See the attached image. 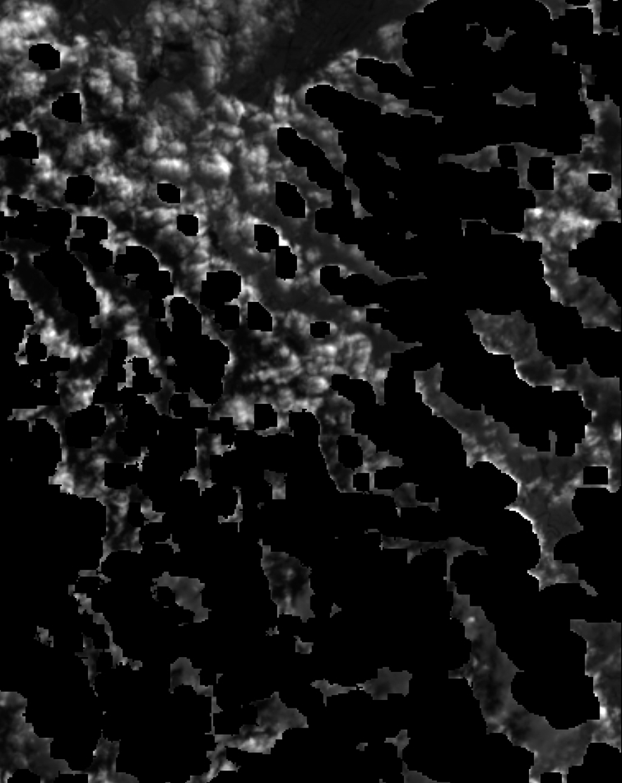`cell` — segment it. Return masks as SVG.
Returning <instances> with one entry per match:
<instances>
[{"mask_svg":"<svg viewBox=\"0 0 622 783\" xmlns=\"http://www.w3.org/2000/svg\"><path fill=\"white\" fill-rule=\"evenodd\" d=\"M29 57L34 64L43 70L59 69L61 53L50 43H38L29 50Z\"/></svg>","mask_w":622,"mask_h":783,"instance_id":"cell-4","label":"cell"},{"mask_svg":"<svg viewBox=\"0 0 622 783\" xmlns=\"http://www.w3.org/2000/svg\"><path fill=\"white\" fill-rule=\"evenodd\" d=\"M95 182L87 176L71 177L67 181V193L75 201H84L94 196Z\"/></svg>","mask_w":622,"mask_h":783,"instance_id":"cell-9","label":"cell"},{"mask_svg":"<svg viewBox=\"0 0 622 783\" xmlns=\"http://www.w3.org/2000/svg\"><path fill=\"white\" fill-rule=\"evenodd\" d=\"M215 322L222 331L236 330L240 327L241 310L236 305H225L215 310Z\"/></svg>","mask_w":622,"mask_h":783,"instance_id":"cell-10","label":"cell"},{"mask_svg":"<svg viewBox=\"0 0 622 783\" xmlns=\"http://www.w3.org/2000/svg\"><path fill=\"white\" fill-rule=\"evenodd\" d=\"M158 196L163 203L167 204H179L182 203L181 189L169 183L158 184L157 187Z\"/></svg>","mask_w":622,"mask_h":783,"instance_id":"cell-13","label":"cell"},{"mask_svg":"<svg viewBox=\"0 0 622 783\" xmlns=\"http://www.w3.org/2000/svg\"><path fill=\"white\" fill-rule=\"evenodd\" d=\"M255 420L257 426L264 429L275 426L278 422V414L270 405H259L255 409Z\"/></svg>","mask_w":622,"mask_h":783,"instance_id":"cell-11","label":"cell"},{"mask_svg":"<svg viewBox=\"0 0 622 783\" xmlns=\"http://www.w3.org/2000/svg\"><path fill=\"white\" fill-rule=\"evenodd\" d=\"M177 228L186 237H196L199 232V218L193 214H179L177 218Z\"/></svg>","mask_w":622,"mask_h":783,"instance_id":"cell-12","label":"cell"},{"mask_svg":"<svg viewBox=\"0 0 622 783\" xmlns=\"http://www.w3.org/2000/svg\"><path fill=\"white\" fill-rule=\"evenodd\" d=\"M255 249L260 254H270L280 246V236L274 227L268 224H255L254 226Z\"/></svg>","mask_w":622,"mask_h":783,"instance_id":"cell-8","label":"cell"},{"mask_svg":"<svg viewBox=\"0 0 622 783\" xmlns=\"http://www.w3.org/2000/svg\"><path fill=\"white\" fill-rule=\"evenodd\" d=\"M339 279L340 272L337 266H325L320 270V284L330 293L337 289Z\"/></svg>","mask_w":622,"mask_h":783,"instance_id":"cell-14","label":"cell"},{"mask_svg":"<svg viewBox=\"0 0 622 783\" xmlns=\"http://www.w3.org/2000/svg\"><path fill=\"white\" fill-rule=\"evenodd\" d=\"M77 229L84 233L86 239L101 241L108 239V222L100 217H79L76 221Z\"/></svg>","mask_w":622,"mask_h":783,"instance_id":"cell-7","label":"cell"},{"mask_svg":"<svg viewBox=\"0 0 622 783\" xmlns=\"http://www.w3.org/2000/svg\"><path fill=\"white\" fill-rule=\"evenodd\" d=\"M52 114L58 119L69 123L82 121V109L81 96L77 94L62 95L52 104Z\"/></svg>","mask_w":622,"mask_h":783,"instance_id":"cell-3","label":"cell"},{"mask_svg":"<svg viewBox=\"0 0 622 783\" xmlns=\"http://www.w3.org/2000/svg\"><path fill=\"white\" fill-rule=\"evenodd\" d=\"M247 324L250 330L270 333L274 328V319L263 305L250 301L247 305Z\"/></svg>","mask_w":622,"mask_h":783,"instance_id":"cell-6","label":"cell"},{"mask_svg":"<svg viewBox=\"0 0 622 783\" xmlns=\"http://www.w3.org/2000/svg\"><path fill=\"white\" fill-rule=\"evenodd\" d=\"M330 333V325L326 322H315L310 324V334L315 338H324Z\"/></svg>","mask_w":622,"mask_h":783,"instance_id":"cell-16","label":"cell"},{"mask_svg":"<svg viewBox=\"0 0 622 783\" xmlns=\"http://www.w3.org/2000/svg\"><path fill=\"white\" fill-rule=\"evenodd\" d=\"M298 269V257L288 246L275 250V275L284 281L293 280Z\"/></svg>","mask_w":622,"mask_h":783,"instance_id":"cell-5","label":"cell"},{"mask_svg":"<svg viewBox=\"0 0 622 783\" xmlns=\"http://www.w3.org/2000/svg\"><path fill=\"white\" fill-rule=\"evenodd\" d=\"M150 314L153 315V317L157 319L166 317V307H165L163 300L153 298L150 300Z\"/></svg>","mask_w":622,"mask_h":783,"instance_id":"cell-15","label":"cell"},{"mask_svg":"<svg viewBox=\"0 0 622 783\" xmlns=\"http://www.w3.org/2000/svg\"><path fill=\"white\" fill-rule=\"evenodd\" d=\"M242 291V277L233 270L208 272L201 283L199 303L208 310L215 311L239 298Z\"/></svg>","mask_w":622,"mask_h":783,"instance_id":"cell-1","label":"cell"},{"mask_svg":"<svg viewBox=\"0 0 622 783\" xmlns=\"http://www.w3.org/2000/svg\"><path fill=\"white\" fill-rule=\"evenodd\" d=\"M275 203L285 217L301 219L306 216L305 200L293 184L276 182Z\"/></svg>","mask_w":622,"mask_h":783,"instance_id":"cell-2","label":"cell"}]
</instances>
